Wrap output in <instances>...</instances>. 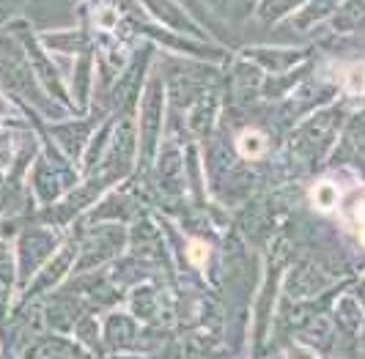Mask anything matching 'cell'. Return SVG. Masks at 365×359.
Returning a JSON list of instances; mask_svg holds the SVG:
<instances>
[{
    "label": "cell",
    "instance_id": "cell-2",
    "mask_svg": "<svg viewBox=\"0 0 365 359\" xmlns=\"http://www.w3.org/2000/svg\"><path fill=\"white\" fill-rule=\"evenodd\" d=\"M313 203H316L322 212L335 209V203H338V187H335L332 181H319V184L313 187Z\"/></svg>",
    "mask_w": 365,
    "mask_h": 359
},
{
    "label": "cell",
    "instance_id": "cell-3",
    "mask_svg": "<svg viewBox=\"0 0 365 359\" xmlns=\"http://www.w3.org/2000/svg\"><path fill=\"white\" fill-rule=\"evenodd\" d=\"M346 90H351V93L365 90V63H354L346 69Z\"/></svg>",
    "mask_w": 365,
    "mask_h": 359
},
{
    "label": "cell",
    "instance_id": "cell-4",
    "mask_svg": "<svg viewBox=\"0 0 365 359\" xmlns=\"http://www.w3.org/2000/svg\"><path fill=\"white\" fill-rule=\"evenodd\" d=\"M187 255H190V261H192L195 266H203V264H206V258H209V247L201 244V241H190Z\"/></svg>",
    "mask_w": 365,
    "mask_h": 359
},
{
    "label": "cell",
    "instance_id": "cell-5",
    "mask_svg": "<svg viewBox=\"0 0 365 359\" xmlns=\"http://www.w3.org/2000/svg\"><path fill=\"white\" fill-rule=\"evenodd\" d=\"M360 239H363V244H365V228H363V231H360Z\"/></svg>",
    "mask_w": 365,
    "mask_h": 359
},
{
    "label": "cell",
    "instance_id": "cell-1",
    "mask_svg": "<svg viewBox=\"0 0 365 359\" xmlns=\"http://www.w3.org/2000/svg\"><path fill=\"white\" fill-rule=\"evenodd\" d=\"M237 148L245 160H258V157L267 151V140H264V135H261V132L250 129V132H242Z\"/></svg>",
    "mask_w": 365,
    "mask_h": 359
}]
</instances>
